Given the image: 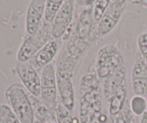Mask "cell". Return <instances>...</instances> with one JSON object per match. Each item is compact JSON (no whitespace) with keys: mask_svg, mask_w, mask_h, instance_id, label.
<instances>
[{"mask_svg":"<svg viewBox=\"0 0 147 123\" xmlns=\"http://www.w3.org/2000/svg\"><path fill=\"white\" fill-rule=\"evenodd\" d=\"M78 65L79 61L72 58L65 50L60 54L56 64L57 91L60 102L70 112L75 107L74 79Z\"/></svg>","mask_w":147,"mask_h":123,"instance_id":"1","label":"cell"},{"mask_svg":"<svg viewBox=\"0 0 147 123\" xmlns=\"http://www.w3.org/2000/svg\"><path fill=\"white\" fill-rule=\"evenodd\" d=\"M5 99L21 123H34V112L31 98L24 86L14 83L6 89Z\"/></svg>","mask_w":147,"mask_h":123,"instance_id":"2","label":"cell"},{"mask_svg":"<svg viewBox=\"0 0 147 123\" xmlns=\"http://www.w3.org/2000/svg\"><path fill=\"white\" fill-rule=\"evenodd\" d=\"M53 38L51 24L42 20L40 28L30 35L22 43L17 54V61L28 62L37 54V52Z\"/></svg>","mask_w":147,"mask_h":123,"instance_id":"3","label":"cell"},{"mask_svg":"<svg viewBox=\"0 0 147 123\" xmlns=\"http://www.w3.org/2000/svg\"><path fill=\"white\" fill-rule=\"evenodd\" d=\"M96 73L103 80L111 76L119 68L125 64L124 58L119 48L113 44L107 45L98 50L96 57Z\"/></svg>","mask_w":147,"mask_h":123,"instance_id":"4","label":"cell"},{"mask_svg":"<svg viewBox=\"0 0 147 123\" xmlns=\"http://www.w3.org/2000/svg\"><path fill=\"white\" fill-rule=\"evenodd\" d=\"M93 10H83L79 17L76 29L67 43L76 48L87 51L93 43V28L94 23Z\"/></svg>","mask_w":147,"mask_h":123,"instance_id":"5","label":"cell"},{"mask_svg":"<svg viewBox=\"0 0 147 123\" xmlns=\"http://www.w3.org/2000/svg\"><path fill=\"white\" fill-rule=\"evenodd\" d=\"M40 98L43 105L50 112H55L57 103V84L56 69L53 63L47 65L41 71Z\"/></svg>","mask_w":147,"mask_h":123,"instance_id":"6","label":"cell"},{"mask_svg":"<svg viewBox=\"0 0 147 123\" xmlns=\"http://www.w3.org/2000/svg\"><path fill=\"white\" fill-rule=\"evenodd\" d=\"M126 4V0H112L101 19L98 21L95 32V37L103 38L114 28L124 10Z\"/></svg>","mask_w":147,"mask_h":123,"instance_id":"7","label":"cell"},{"mask_svg":"<svg viewBox=\"0 0 147 123\" xmlns=\"http://www.w3.org/2000/svg\"><path fill=\"white\" fill-rule=\"evenodd\" d=\"M15 69L19 79L29 94L35 97L40 96L41 78L34 66L29 61H17Z\"/></svg>","mask_w":147,"mask_h":123,"instance_id":"8","label":"cell"},{"mask_svg":"<svg viewBox=\"0 0 147 123\" xmlns=\"http://www.w3.org/2000/svg\"><path fill=\"white\" fill-rule=\"evenodd\" d=\"M74 15V0H65L51 24L53 38H61L68 30Z\"/></svg>","mask_w":147,"mask_h":123,"instance_id":"9","label":"cell"},{"mask_svg":"<svg viewBox=\"0 0 147 123\" xmlns=\"http://www.w3.org/2000/svg\"><path fill=\"white\" fill-rule=\"evenodd\" d=\"M131 87L134 95H147V63L139 51L136 53L132 66Z\"/></svg>","mask_w":147,"mask_h":123,"instance_id":"10","label":"cell"},{"mask_svg":"<svg viewBox=\"0 0 147 123\" xmlns=\"http://www.w3.org/2000/svg\"><path fill=\"white\" fill-rule=\"evenodd\" d=\"M61 45V38L53 39L45 45L29 62L37 71H42L45 66L52 63L60 50Z\"/></svg>","mask_w":147,"mask_h":123,"instance_id":"11","label":"cell"},{"mask_svg":"<svg viewBox=\"0 0 147 123\" xmlns=\"http://www.w3.org/2000/svg\"><path fill=\"white\" fill-rule=\"evenodd\" d=\"M47 0H31L26 14V31L29 35L40 28L44 19Z\"/></svg>","mask_w":147,"mask_h":123,"instance_id":"12","label":"cell"},{"mask_svg":"<svg viewBox=\"0 0 147 123\" xmlns=\"http://www.w3.org/2000/svg\"><path fill=\"white\" fill-rule=\"evenodd\" d=\"M126 73L127 69L124 64L119 68L111 76L102 80L103 93L107 102L115 92L126 85Z\"/></svg>","mask_w":147,"mask_h":123,"instance_id":"13","label":"cell"},{"mask_svg":"<svg viewBox=\"0 0 147 123\" xmlns=\"http://www.w3.org/2000/svg\"><path fill=\"white\" fill-rule=\"evenodd\" d=\"M127 97V87L126 85L123 86L112 94L109 102V110L111 116L116 118L121 112L126 104Z\"/></svg>","mask_w":147,"mask_h":123,"instance_id":"14","label":"cell"},{"mask_svg":"<svg viewBox=\"0 0 147 123\" xmlns=\"http://www.w3.org/2000/svg\"><path fill=\"white\" fill-rule=\"evenodd\" d=\"M65 0H47L44 20L47 24H52L56 14L63 5Z\"/></svg>","mask_w":147,"mask_h":123,"instance_id":"15","label":"cell"},{"mask_svg":"<svg viewBox=\"0 0 147 123\" xmlns=\"http://www.w3.org/2000/svg\"><path fill=\"white\" fill-rule=\"evenodd\" d=\"M55 113L57 123H78V120L73 118L70 111L66 109L61 102L57 103Z\"/></svg>","mask_w":147,"mask_h":123,"instance_id":"16","label":"cell"},{"mask_svg":"<svg viewBox=\"0 0 147 123\" xmlns=\"http://www.w3.org/2000/svg\"><path fill=\"white\" fill-rule=\"evenodd\" d=\"M130 109L133 115L136 116L142 115L147 108V102L144 96L134 95L130 102Z\"/></svg>","mask_w":147,"mask_h":123,"instance_id":"17","label":"cell"},{"mask_svg":"<svg viewBox=\"0 0 147 123\" xmlns=\"http://www.w3.org/2000/svg\"><path fill=\"white\" fill-rule=\"evenodd\" d=\"M0 123H21L9 105L0 104Z\"/></svg>","mask_w":147,"mask_h":123,"instance_id":"18","label":"cell"},{"mask_svg":"<svg viewBox=\"0 0 147 123\" xmlns=\"http://www.w3.org/2000/svg\"><path fill=\"white\" fill-rule=\"evenodd\" d=\"M111 1L112 0H96L94 8L93 10L95 21L98 22L101 19Z\"/></svg>","mask_w":147,"mask_h":123,"instance_id":"19","label":"cell"},{"mask_svg":"<svg viewBox=\"0 0 147 123\" xmlns=\"http://www.w3.org/2000/svg\"><path fill=\"white\" fill-rule=\"evenodd\" d=\"M134 120L133 113L131 111L130 107L126 104L121 112L116 116L114 123H131Z\"/></svg>","mask_w":147,"mask_h":123,"instance_id":"20","label":"cell"},{"mask_svg":"<svg viewBox=\"0 0 147 123\" xmlns=\"http://www.w3.org/2000/svg\"><path fill=\"white\" fill-rule=\"evenodd\" d=\"M137 45L139 52L147 63V33H142L139 36Z\"/></svg>","mask_w":147,"mask_h":123,"instance_id":"21","label":"cell"},{"mask_svg":"<svg viewBox=\"0 0 147 123\" xmlns=\"http://www.w3.org/2000/svg\"><path fill=\"white\" fill-rule=\"evenodd\" d=\"M140 123H147V108L144 113L142 115V119H141Z\"/></svg>","mask_w":147,"mask_h":123,"instance_id":"22","label":"cell"},{"mask_svg":"<svg viewBox=\"0 0 147 123\" xmlns=\"http://www.w3.org/2000/svg\"><path fill=\"white\" fill-rule=\"evenodd\" d=\"M45 123H54V122H52V121H49V122H45Z\"/></svg>","mask_w":147,"mask_h":123,"instance_id":"23","label":"cell"},{"mask_svg":"<svg viewBox=\"0 0 147 123\" xmlns=\"http://www.w3.org/2000/svg\"><path fill=\"white\" fill-rule=\"evenodd\" d=\"M131 123H135V121H134V120H133V121H132V122H131Z\"/></svg>","mask_w":147,"mask_h":123,"instance_id":"24","label":"cell"}]
</instances>
